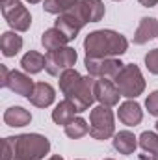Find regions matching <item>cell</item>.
Returning <instances> with one entry per match:
<instances>
[{"label":"cell","mask_w":158,"mask_h":160,"mask_svg":"<svg viewBox=\"0 0 158 160\" xmlns=\"http://www.w3.org/2000/svg\"><path fill=\"white\" fill-rule=\"evenodd\" d=\"M95 82L93 77H82L77 69H65L60 75V89L69 102L75 104L77 112L82 114L95 102Z\"/></svg>","instance_id":"obj_1"},{"label":"cell","mask_w":158,"mask_h":160,"mask_svg":"<svg viewBox=\"0 0 158 160\" xmlns=\"http://www.w3.org/2000/svg\"><path fill=\"white\" fill-rule=\"evenodd\" d=\"M126 48V38L116 30H93L84 39L86 58H119Z\"/></svg>","instance_id":"obj_2"},{"label":"cell","mask_w":158,"mask_h":160,"mask_svg":"<svg viewBox=\"0 0 158 160\" xmlns=\"http://www.w3.org/2000/svg\"><path fill=\"white\" fill-rule=\"evenodd\" d=\"M50 151V142L47 136L30 132L15 136V158L13 160H43Z\"/></svg>","instance_id":"obj_3"},{"label":"cell","mask_w":158,"mask_h":160,"mask_svg":"<svg viewBox=\"0 0 158 160\" xmlns=\"http://www.w3.org/2000/svg\"><path fill=\"white\" fill-rule=\"evenodd\" d=\"M87 22H91V19H89L86 2L84 0H78L73 8H69L67 11H63L62 15H58V19L54 21V26L60 28L69 38V41H73Z\"/></svg>","instance_id":"obj_4"},{"label":"cell","mask_w":158,"mask_h":160,"mask_svg":"<svg viewBox=\"0 0 158 160\" xmlns=\"http://www.w3.org/2000/svg\"><path fill=\"white\" fill-rule=\"evenodd\" d=\"M114 82L121 95L126 99H136L145 91V78L136 63H125V67L119 71Z\"/></svg>","instance_id":"obj_5"},{"label":"cell","mask_w":158,"mask_h":160,"mask_svg":"<svg viewBox=\"0 0 158 160\" xmlns=\"http://www.w3.org/2000/svg\"><path fill=\"white\" fill-rule=\"evenodd\" d=\"M116 134V121L110 106H95L89 112V136L93 140H108Z\"/></svg>","instance_id":"obj_6"},{"label":"cell","mask_w":158,"mask_h":160,"mask_svg":"<svg viewBox=\"0 0 158 160\" xmlns=\"http://www.w3.org/2000/svg\"><path fill=\"white\" fill-rule=\"evenodd\" d=\"M77 50L69 45L48 50L45 56V71L52 77H60L65 69H71L77 63Z\"/></svg>","instance_id":"obj_7"},{"label":"cell","mask_w":158,"mask_h":160,"mask_svg":"<svg viewBox=\"0 0 158 160\" xmlns=\"http://www.w3.org/2000/svg\"><path fill=\"white\" fill-rule=\"evenodd\" d=\"M2 6V15L6 22L15 32H26L32 26V15L21 0H6Z\"/></svg>","instance_id":"obj_8"},{"label":"cell","mask_w":158,"mask_h":160,"mask_svg":"<svg viewBox=\"0 0 158 160\" xmlns=\"http://www.w3.org/2000/svg\"><path fill=\"white\" fill-rule=\"evenodd\" d=\"M87 75L93 78H116L125 63L119 58H84Z\"/></svg>","instance_id":"obj_9"},{"label":"cell","mask_w":158,"mask_h":160,"mask_svg":"<svg viewBox=\"0 0 158 160\" xmlns=\"http://www.w3.org/2000/svg\"><path fill=\"white\" fill-rule=\"evenodd\" d=\"M121 91L117 89L116 82L112 78H97L95 82V101L102 106H116L119 104L121 99Z\"/></svg>","instance_id":"obj_10"},{"label":"cell","mask_w":158,"mask_h":160,"mask_svg":"<svg viewBox=\"0 0 158 160\" xmlns=\"http://www.w3.org/2000/svg\"><path fill=\"white\" fill-rule=\"evenodd\" d=\"M34 86H36V82L30 78L28 73H22V71H11L7 84H6V88H9L13 93H17L21 97H26V99L32 95Z\"/></svg>","instance_id":"obj_11"},{"label":"cell","mask_w":158,"mask_h":160,"mask_svg":"<svg viewBox=\"0 0 158 160\" xmlns=\"http://www.w3.org/2000/svg\"><path fill=\"white\" fill-rule=\"evenodd\" d=\"M117 116H119V121L123 125L136 127V125H140L141 119H143V110H141L140 102H136L134 99H128V101H125V102L119 104Z\"/></svg>","instance_id":"obj_12"},{"label":"cell","mask_w":158,"mask_h":160,"mask_svg":"<svg viewBox=\"0 0 158 160\" xmlns=\"http://www.w3.org/2000/svg\"><path fill=\"white\" fill-rule=\"evenodd\" d=\"M158 38V21L155 17H143L140 19V24L134 32V45H145L149 41Z\"/></svg>","instance_id":"obj_13"},{"label":"cell","mask_w":158,"mask_h":160,"mask_svg":"<svg viewBox=\"0 0 158 160\" xmlns=\"http://www.w3.org/2000/svg\"><path fill=\"white\" fill-rule=\"evenodd\" d=\"M54 99H56V91H54V88H52L50 84H47V82H36L34 91H32V95L28 97V101H30L34 106H37V108H47V106H50V104L54 102Z\"/></svg>","instance_id":"obj_14"},{"label":"cell","mask_w":158,"mask_h":160,"mask_svg":"<svg viewBox=\"0 0 158 160\" xmlns=\"http://www.w3.org/2000/svg\"><path fill=\"white\" fill-rule=\"evenodd\" d=\"M112 143H114V149L121 153V155H132L134 151H136V147H138V138L130 132V130H119L114 134V140H112Z\"/></svg>","instance_id":"obj_15"},{"label":"cell","mask_w":158,"mask_h":160,"mask_svg":"<svg viewBox=\"0 0 158 160\" xmlns=\"http://www.w3.org/2000/svg\"><path fill=\"white\" fill-rule=\"evenodd\" d=\"M30 121H32V114H30L26 108H22V106H9V108L4 112V123H6L7 127H17V128H21V127L30 125Z\"/></svg>","instance_id":"obj_16"},{"label":"cell","mask_w":158,"mask_h":160,"mask_svg":"<svg viewBox=\"0 0 158 160\" xmlns=\"http://www.w3.org/2000/svg\"><path fill=\"white\" fill-rule=\"evenodd\" d=\"M69 43V38L56 26L45 30L41 34V45L45 50H54V48H60V47H65Z\"/></svg>","instance_id":"obj_17"},{"label":"cell","mask_w":158,"mask_h":160,"mask_svg":"<svg viewBox=\"0 0 158 160\" xmlns=\"http://www.w3.org/2000/svg\"><path fill=\"white\" fill-rule=\"evenodd\" d=\"M75 114H78L77 108H75V104L69 102L67 99H63L62 102H58V104L54 106V110H52V121H54L56 125L65 127V125H69L71 121L75 119Z\"/></svg>","instance_id":"obj_18"},{"label":"cell","mask_w":158,"mask_h":160,"mask_svg":"<svg viewBox=\"0 0 158 160\" xmlns=\"http://www.w3.org/2000/svg\"><path fill=\"white\" fill-rule=\"evenodd\" d=\"M21 67L28 75H37V73H41L45 69V56L41 52H37V50H28L21 58Z\"/></svg>","instance_id":"obj_19"},{"label":"cell","mask_w":158,"mask_h":160,"mask_svg":"<svg viewBox=\"0 0 158 160\" xmlns=\"http://www.w3.org/2000/svg\"><path fill=\"white\" fill-rule=\"evenodd\" d=\"M0 48L6 58H11L19 54V50L22 48V38L17 32H4L0 38Z\"/></svg>","instance_id":"obj_20"},{"label":"cell","mask_w":158,"mask_h":160,"mask_svg":"<svg viewBox=\"0 0 158 160\" xmlns=\"http://www.w3.org/2000/svg\"><path fill=\"white\" fill-rule=\"evenodd\" d=\"M138 145L147 155H153V157L158 158V132H151V130L141 132L140 138H138Z\"/></svg>","instance_id":"obj_21"},{"label":"cell","mask_w":158,"mask_h":160,"mask_svg":"<svg viewBox=\"0 0 158 160\" xmlns=\"http://www.w3.org/2000/svg\"><path fill=\"white\" fill-rule=\"evenodd\" d=\"M63 128H65V134L71 140H78V138H84L86 134H89V123L84 118H75L69 125H65Z\"/></svg>","instance_id":"obj_22"},{"label":"cell","mask_w":158,"mask_h":160,"mask_svg":"<svg viewBox=\"0 0 158 160\" xmlns=\"http://www.w3.org/2000/svg\"><path fill=\"white\" fill-rule=\"evenodd\" d=\"M77 2L78 0H45L43 2V9L47 13H52V15H62L63 11L73 8Z\"/></svg>","instance_id":"obj_23"},{"label":"cell","mask_w":158,"mask_h":160,"mask_svg":"<svg viewBox=\"0 0 158 160\" xmlns=\"http://www.w3.org/2000/svg\"><path fill=\"white\" fill-rule=\"evenodd\" d=\"M84 2H86V8H87L91 22H99L104 17V13H106V8H104L102 0H84Z\"/></svg>","instance_id":"obj_24"},{"label":"cell","mask_w":158,"mask_h":160,"mask_svg":"<svg viewBox=\"0 0 158 160\" xmlns=\"http://www.w3.org/2000/svg\"><path fill=\"white\" fill-rule=\"evenodd\" d=\"M145 67L151 75H158V48H153L145 54Z\"/></svg>","instance_id":"obj_25"},{"label":"cell","mask_w":158,"mask_h":160,"mask_svg":"<svg viewBox=\"0 0 158 160\" xmlns=\"http://www.w3.org/2000/svg\"><path fill=\"white\" fill-rule=\"evenodd\" d=\"M145 108H147V112H149L151 116L158 118V89L151 91V93L147 95V99H145Z\"/></svg>","instance_id":"obj_26"},{"label":"cell","mask_w":158,"mask_h":160,"mask_svg":"<svg viewBox=\"0 0 158 160\" xmlns=\"http://www.w3.org/2000/svg\"><path fill=\"white\" fill-rule=\"evenodd\" d=\"M15 158V136L4 138V157L2 160H13Z\"/></svg>","instance_id":"obj_27"},{"label":"cell","mask_w":158,"mask_h":160,"mask_svg":"<svg viewBox=\"0 0 158 160\" xmlns=\"http://www.w3.org/2000/svg\"><path fill=\"white\" fill-rule=\"evenodd\" d=\"M9 69L6 67V65H0V86L2 88H6V84H7V78H9Z\"/></svg>","instance_id":"obj_28"},{"label":"cell","mask_w":158,"mask_h":160,"mask_svg":"<svg viewBox=\"0 0 158 160\" xmlns=\"http://www.w3.org/2000/svg\"><path fill=\"white\" fill-rule=\"evenodd\" d=\"M141 6H145V8H153V6H156L158 0H138Z\"/></svg>","instance_id":"obj_29"},{"label":"cell","mask_w":158,"mask_h":160,"mask_svg":"<svg viewBox=\"0 0 158 160\" xmlns=\"http://www.w3.org/2000/svg\"><path fill=\"white\" fill-rule=\"evenodd\" d=\"M140 160H158V158L153 157V155H147V153H145V155H140Z\"/></svg>","instance_id":"obj_30"},{"label":"cell","mask_w":158,"mask_h":160,"mask_svg":"<svg viewBox=\"0 0 158 160\" xmlns=\"http://www.w3.org/2000/svg\"><path fill=\"white\" fill-rule=\"evenodd\" d=\"M47 160H65L63 157H60V155H52V157H48Z\"/></svg>","instance_id":"obj_31"},{"label":"cell","mask_w":158,"mask_h":160,"mask_svg":"<svg viewBox=\"0 0 158 160\" xmlns=\"http://www.w3.org/2000/svg\"><path fill=\"white\" fill-rule=\"evenodd\" d=\"M26 2H30V4H39L41 0H26Z\"/></svg>","instance_id":"obj_32"},{"label":"cell","mask_w":158,"mask_h":160,"mask_svg":"<svg viewBox=\"0 0 158 160\" xmlns=\"http://www.w3.org/2000/svg\"><path fill=\"white\" fill-rule=\"evenodd\" d=\"M4 2H6V0H0V4H4Z\"/></svg>","instance_id":"obj_33"},{"label":"cell","mask_w":158,"mask_h":160,"mask_svg":"<svg viewBox=\"0 0 158 160\" xmlns=\"http://www.w3.org/2000/svg\"><path fill=\"white\" fill-rule=\"evenodd\" d=\"M156 132H158V121H156Z\"/></svg>","instance_id":"obj_34"},{"label":"cell","mask_w":158,"mask_h":160,"mask_svg":"<svg viewBox=\"0 0 158 160\" xmlns=\"http://www.w3.org/2000/svg\"><path fill=\"white\" fill-rule=\"evenodd\" d=\"M104 160H114V158H104Z\"/></svg>","instance_id":"obj_35"},{"label":"cell","mask_w":158,"mask_h":160,"mask_svg":"<svg viewBox=\"0 0 158 160\" xmlns=\"http://www.w3.org/2000/svg\"><path fill=\"white\" fill-rule=\"evenodd\" d=\"M116 2H119V0H116Z\"/></svg>","instance_id":"obj_36"},{"label":"cell","mask_w":158,"mask_h":160,"mask_svg":"<svg viewBox=\"0 0 158 160\" xmlns=\"http://www.w3.org/2000/svg\"><path fill=\"white\" fill-rule=\"evenodd\" d=\"M78 160H82V158H78Z\"/></svg>","instance_id":"obj_37"}]
</instances>
